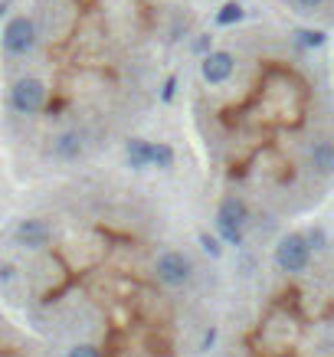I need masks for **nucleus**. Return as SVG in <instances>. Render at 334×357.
<instances>
[{
  "mask_svg": "<svg viewBox=\"0 0 334 357\" xmlns=\"http://www.w3.org/2000/svg\"><path fill=\"white\" fill-rule=\"evenodd\" d=\"M233 69H236V60H233V53H227V49H210L203 56V62H200V73H203V79L210 86L227 82L229 75H233Z\"/></svg>",
  "mask_w": 334,
  "mask_h": 357,
  "instance_id": "423d86ee",
  "label": "nucleus"
},
{
  "mask_svg": "<svg viewBox=\"0 0 334 357\" xmlns=\"http://www.w3.org/2000/svg\"><path fill=\"white\" fill-rule=\"evenodd\" d=\"M69 357H102V354H99V347H92V344H76V347L69 351Z\"/></svg>",
  "mask_w": 334,
  "mask_h": 357,
  "instance_id": "2eb2a0df",
  "label": "nucleus"
},
{
  "mask_svg": "<svg viewBox=\"0 0 334 357\" xmlns=\"http://www.w3.org/2000/svg\"><path fill=\"white\" fill-rule=\"evenodd\" d=\"M200 246H203V253H207V256H213V259H216V256L223 253V246H220V239H216V236H210V233H200Z\"/></svg>",
  "mask_w": 334,
  "mask_h": 357,
  "instance_id": "4468645a",
  "label": "nucleus"
},
{
  "mask_svg": "<svg viewBox=\"0 0 334 357\" xmlns=\"http://www.w3.org/2000/svg\"><path fill=\"white\" fill-rule=\"evenodd\" d=\"M321 243H324V233H321V230H311V236H308V246H311V249H318Z\"/></svg>",
  "mask_w": 334,
  "mask_h": 357,
  "instance_id": "f3484780",
  "label": "nucleus"
},
{
  "mask_svg": "<svg viewBox=\"0 0 334 357\" xmlns=\"http://www.w3.org/2000/svg\"><path fill=\"white\" fill-rule=\"evenodd\" d=\"M128 164L135 167V171H144V167H151V145L148 141H128Z\"/></svg>",
  "mask_w": 334,
  "mask_h": 357,
  "instance_id": "6e6552de",
  "label": "nucleus"
},
{
  "mask_svg": "<svg viewBox=\"0 0 334 357\" xmlns=\"http://www.w3.org/2000/svg\"><path fill=\"white\" fill-rule=\"evenodd\" d=\"M53 148H56V154H60L62 161H73V158L82 154V138H79L76 132H66V134L56 138V145H53Z\"/></svg>",
  "mask_w": 334,
  "mask_h": 357,
  "instance_id": "1a4fd4ad",
  "label": "nucleus"
},
{
  "mask_svg": "<svg viewBox=\"0 0 334 357\" xmlns=\"http://www.w3.org/2000/svg\"><path fill=\"white\" fill-rule=\"evenodd\" d=\"M7 14V0H0V16Z\"/></svg>",
  "mask_w": 334,
  "mask_h": 357,
  "instance_id": "412c9836",
  "label": "nucleus"
},
{
  "mask_svg": "<svg viewBox=\"0 0 334 357\" xmlns=\"http://www.w3.org/2000/svg\"><path fill=\"white\" fill-rule=\"evenodd\" d=\"M33 46H36V27H33L30 16H14L3 30V49L14 53V56H27Z\"/></svg>",
  "mask_w": 334,
  "mask_h": 357,
  "instance_id": "20e7f679",
  "label": "nucleus"
},
{
  "mask_svg": "<svg viewBox=\"0 0 334 357\" xmlns=\"http://www.w3.org/2000/svg\"><path fill=\"white\" fill-rule=\"evenodd\" d=\"M157 279L164 285H183L187 279H190V272H194V266H190V259L183 253H161L157 256Z\"/></svg>",
  "mask_w": 334,
  "mask_h": 357,
  "instance_id": "39448f33",
  "label": "nucleus"
},
{
  "mask_svg": "<svg viewBox=\"0 0 334 357\" xmlns=\"http://www.w3.org/2000/svg\"><path fill=\"white\" fill-rule=\"evenodd\" d=\"M174 92H177V79L170 75V79L164 82V89H161V102H170V99H174Z\"/></svg>",
  "mask_w": 334,
  "mask_h": 357,
  "instance_id": "dca6fc26",
  "label": "nucleus"
},
{
  "mask_svg": "<svg viewBox=\"0 0 334 357\" xmlns=\"http://www.w3.org/2000/svg\"><path fill=\"white\" fill-rule=\"evenodd\" d=\"M249 220V207H246L240 197H227L220 210H216V226H220V236L227 243H243V226Z\"/></svg>",
  "mask_w": 334,
  "mask_h": 357,
  "instance_id": "f257e3e1",
  "label": "nucleus"
},
{
  "mask_svg": "<svg viewBox=\"0 0 334 357\" xmlns=\"http://www.w3.org/2000/svg\"><path fill=\"white\" fill-rule=\"evenodd\" d=\"M243 7L240 3H227V7H220V14H216V23L220 27H233V23H240L243 20Z\"/></svg>",
  "mask_w": 334,
  "mask_h": 357,
  "instance_id": "9b49d317",
  "label": "nucleus"
},
{
  "mask_svg": "<svg viewBox=\"0 0 334 357\" xmlns=\"http://www.w3.org/2000/svg\"><path fill=\"white\" fill-rule=\"evenodd\" d=\"M311 164L318 167L321 174H331L334 171V145L331 141H318V145L311 148Z\"/></svg>",
  "mask_w": 334,
  "mask_h": 357,
  "instance_id": "9d476101",
  "label": "nucleus"
},
{
  "mask_svg": "<svg viewBox=\"0 0 334 357\" xmlns=\"http://www.w3.org/2000/svg\"><path fill=\"white\" fill-rule=\"evenodd\" d=\"M10 102H14L16 112H23V115H36V112L46 105V86L40 82V79H33V75L16 79L14 89H10Z\"/></svg>",
  "mask_w": 334,
  "mask_h": 357,
  "instance_id": "7ed1b4c3",
  "label": "nucleus"
},
{
  "mask_svg": "<svg viewBox=\"0 0 334 357\" xmlns=\"http://www.w3.org/2000/svg\"><path fill=\"white\" fill-rule=\"evenodd\" d=\"M295 36H298V43H302V46H311V49L324 43V33H321V30H298Z\"/></svg>",
  "mask_w": 334,
  "mask_h": 357,
  "instance_id": "ddd939ff",
  "label": "nucleus"
},
{
  "mask_svg": "<svg viewBox=\"0 0 334 357\" xmlns=\"http://www.w3.org/2000/svg\"><path fill=\"white\" fill-rule=\"evenodd\" d=\"M151 164L154 167H174V148L170 145H151Z\"/></svg>",
  "mask_w": 334,
  "mask_h": 357,
  "instance_id": "f8f14e48",
  "label": "nucleus"
},
{
  "mask_svg": "<svg viewBox=\"0 0 334 357\" xmlns=\"http://www.w3.org/2000/svg\"><path fill=\"white\" fill-rule=\"evenodd\" d=\"M16 239H20L27 249H43L46 243H49V226H46L43 220H20Z\"/></svg>",
  "mask_w": 334,
  "mask_h": 357,
  "instance_id": "0eeeda50",
  "label": "nucleus"
},
{
  "mask_svg": "<svg viewBox=\"0 0 334 357\" xmlns=\"http://www.w3.org/2000/svg\"><path fill=\"white\" fill-rule=\"evenodd\" d=\"M194 49H197V53H203V56H207V53H210V36H200L197 43H194Z\"/></svg>",
  "mask_w": 334,
  "mask_h": 357,
  "instance_id": "a211bd4d",
  "label": "nucleus"
},
{
  "mask_svg": "<svg viewBox=\"0 0 334 357\" xmlns=\"http://www.w3.org/2000/svg\"><path fill=\"white\" fill-rule=\"evenodd\" d=\"M308 259H311V246H308V236H302V233H289L275 246V262L282 272H305Z\"/></svg>",
  "mask_w": 334,
  "mask_h": 357,
  "instance_id": "f03ea898",
  "label": "nucleus"
},
{
  "mask_svg": "<svg viewBox=\"0 0 334 357\" xmlns=\"http://www.w3.org/2000/svg\"><path fill=\"white\" fill-rule=\"evenodd\" d=\"M213 341H216V328H210V331L203 334V344H200V347H203V351H210V347H213Z\"/></svg>",
  "mask_w": 334,
  "mask_h": 357,
  "instance_id": "6ab92c4d",
  "label": "nucleus"
},
{
  "mask_svg": "<svg viewBox=\"0 0 334 357\" xmlns=\"http://www.w3.org/2000/svg\"><path fill=\"white\" fill-rule=\"evenodd\" d=\"M295 3H298L302 10H315V7H321L324 0H295Z\"/></svg>",
  "mask_w": 334,
  "mask_h": 357,
  "instance_id": "aec40b11",
  "label": "nucleus"
}]
</instances>
